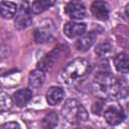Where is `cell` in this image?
<instances>
[{"instance_id":"1","label":"cell","mask_w":129,"mask_h":129,"mask_svg":"<svg viewBox=\"0 0 129 129\" xmlns=\"http://www.w3.org/2000/svg\"><path fill=\"white\" fill-rule=\"evenodd\" d=\"M93 92L101 99L117 100L128 95L127 85L112 76L109 72H100L93 81Z\"/></svg>"},{"instance_id":"2","label":"cell","mask_w":129,"mask_h":129,"mask_svg":"<svg viewBox=\"0 0 129 129\" xmlns=\"http://www.w3.org/2000/svg\"><path fill=\"white\" fill-rule=\"evenodd\" d=\"M91 70L90 62L85 58H76L70 61L61 71L60 77L68 85H73L85 78Z\"/></svg>"},{"instance_id":"3","label":"cell","mask_w":129,"mask_h":129,"mask_svg":"<svg viewBox=\"0 0 129 129\" xmlns=\"http://www.w3.org/2000/svg\"><path fill=\"white\" fill-rule=\"evenodd\" d=\"M62 117L73 125H79L85 123L89 119L86 108L76 99H68L61 107Z\"/></svg>"},{"instance_id":"4","label":"cell","mask_w":129,"mask_h":129,"mask_svg":"<svg viewBox=\"0 0 129 129\" xmlns=\"http://www.w3.org/2000/svg\"><path fill=\"white\" fill-rule=\"evenodd\" d=\"M30 23H31V14H30L29 4L27 1L22 0L19 7H17L14 26L17 29H23L29 26Z\"/></svg>"},{"instance_id":"5","label":"cell","mask_w":129,"mask_h":129,"mask_svg":"<svg viewBox=\"0 0 129 129\" xmlns=\"http://www.w3.org/2000/svg\"><path fill=\"white\" fill-rule=\"evenodd\" d=\"M68 49V47L66 45L59 44L57 46H55L49 53H47L38 63V68L42 71H46L49 70L51 67L54 66V63L59 59L60 55Z\"/></svg>"},{"instance_id":"6","label":"cell","mask_w":129,"mask_h":129,"mask_svg":"<svg viewBox=\"0 0 129 129\" xmlns=\"http://www.w3.org/2000/svg\"><path fill=\"white\" fill-rule=\"evenodd\" d=\"M104 118L109 125L115 126L125 120V113L121 106L111 105L104 110Z\"/></svg>"},{"instance_id":"7","label":"cell","mask_w":129,"mask_h":129,"mask_svg":"<svg viewBox=\"0 0 129 129\" xmlns=\"http://www.w3.org/2000/svg\"><path fill=\"white\" fill-rule=\"evenodd\" d=\"M64 13L72 19L79 20L86 15V6L81 0H71L64 7Z\"/></svg>"},{"instance_id":"8","label":"cell","mask_w":129,"mask_h":129,"mask_svg":"<svg viewBox=\"0 0 129 129\" xmlns=\"http://www.w3.org/2000/svg\"><path fill=\"white\" fill-rule=\"evenodd\" d=\"M91 11L93 15L101 21L107 20L110 15L109 5L103 0H95L91 5Z\"/></svg>"},{"instance_id":"9","label":"cell","mask_w":129,"mask_h":129,"mask_svg":"<svg viewBox=\"0 0 129 129\" xmlns=\"http://www.w3.org/2000/svg\"><path fill=\"white\" fill-rule=\"evenodd\" d=\"M87 30V25L85 23L79 22H68L63 26V32L69 38H76L84 34Z\"/></svg>"},{"instance_id":"10","label":"cell","mask_w":129,"mask_h":129,"mask_svg":"<svg viewBox=\"0 0 129 129\" xmlns=\"http://www.w3.org/2000/svg\"><path fill=\"white\" fill-rule=\"evenodd\" d=\"M96 37H97V35L94 31L85 32L84 34L79 36V38L76 42V46H77L78 50H81V51L88 50L94 44V42L96 40Z\"/></svg>"},{"instance_id":"11","label":"cell","mask_w":129,"mask_h":129,"mask_svg":"<svg viewBox=\"0 0 129 129\" xmlns=\"http://www.w3.org/2000/svg\"><path fill=\"white\" fill-rule=\"evenodd\" d=\"M63 97H64V92L63 90L60 88V87H50L46 94H45V99H46V102L51 105V106H55V105H58L62 100H63Z\"/></svg>"},{"instance_id":"12","label":"cell","mask_w":129,"mask_h":129,"mask_svg":"<svg viewBox=\"0 0 129 129\" xmlns=\"http://www.w3.org/2000/svg\"><path fill=\"white\" fill-rule=\"evenodd\" d=\"M31 98H32L31 90L21 89V90H18L14 93V95L12 97V101L17 107L21 108V107H24L25 105H27L28 102L31 100Z\"/></svg>"},{"instance_id":"13","label":"cell","mask_w":129,"mask_h":129,"mask_svg":"<svg viewBox=\"0 0 129 129\" xmlns=\"http://www.w3.org/2000/svg\"><path fill=\"white\" fill-rule=\"evenodd\" d=\"M44 81H45V74L44 71L40 69L33 70L32 72H30L28 76V86L32 89L40 88L44 84Z\"/></svg>"},{"instance_id":"14","label":"cell","mask_w":129,"mask_h":129,"mask_svg":"<svg viewBox=\"0 0 129 129\" xmlns=\"http://www.w3.org/2000/svg\"><path fill=\"white\" fill-rule=\"evenodd\" d=\"M17 5L11 1H4L0 4V15L5 19H10L15 16Z\"/></svg>"},{"instance_id":"15","label":"cell","mask_w":129,"mask_h":129,"mask_svg":"<svg viewBox=\"0 0 129 129\" xmlns=\"http://www.w3.org/2000/svg\"><path fill=\"white\" fill-rule=\"evenodd\" d=\"M54 0H34L30 6V11L33 14H40L54 5Z\"/></svg>"},{"instance_id":"16","label":"cell","mask_w":129,"mask_h":129,"mask_svg":"<svg viewBox=\"0 0 129 129\" xmlns=\"http://www.w3.org/2000/svg\"><path fill=\"white\" fill-rule=\"evenodd\" d=\"M114 66L119 73L127 74L129 70V62H128V55L124 52L118 53L114 57Z\"/></svg>"},{"instance_id":"17","label":"cell","mask_w":129,"mask_h":129,"mask_svg":"<svg viewBox=\"0 0 129 129\" xmlns=\"http://www.w3.org/2000/svg\"><path fill=\"white\" fill-rule=\"evenodd\" d=\"M58 117L55 112H49L42 120V127L43 128H53L57 125Z\"/></svg>"},{"instance_id":"18","label":"cell","mask_w":129,"mask_h":129,"mask_svg":"<svg viewBox=\"0 0 129 129\" xmlns=\"http://www.w3.org/2000/svg\"><path fill=\"white\" fill-rule=\"evenodd\" d=\"M12 98L5 92H0V112L8 111L12 107Z\"/></svg>"},{"instance_id":"19","label":"cell","mask_w":129,"mask_h":129,"mask_svg":"<svg viewBox=\"0 0 129 129\" xmlns=\"http://www.w3.org/2000/svg\"><path fill=\"white\" fill-rule=\"evenodd\" d=\"M51 37V33L43 28H37L34 32V39L36 42L38 43H43L49 40V38Z\"/></svg>"},{"instance_id":"20","label":"cell","mask_w":129,"mask_h":129,"mask_svg":"<svg viewBox=\"0 0 129 129\" xmlns=\"http://www.w3.org/2000/svg\"><path fill=\"white\" fill-rule=\"evenodd\" d=\"M111 44L109 42H102L99 43L95 48V53L99 56H105L111 51Z\"/></svg>"},{"instance_id":"21","label":"cell","mask_w":129,"mask_h":129,"mask_svg":"<svg viewBox=\"0 0 129 129\" xmlns=\"http://www.w3.org/2000/svg\"><path fill=\"white\" fill-rule=\"evenodd\" d=\"M93 107H97V109H96V108L93 109V112H94L95 114L100 115V113H101V112L103 111V109H104V101H103V100H98L97 102L94 103Z\"/></svg>"},{"instance_id":"22","label":"cell","mask_w":129,"mask_h":129,"mask_svg":"<svg viewBox=\"0 0 129 129\" xmlns=\"http://www.w3.org/2000/svg\"><path fill=\"white\" fill-rule=\"evenodd\" d=\"M0 128H20V126L16 122H9V123H4L0 125Z\"/></svg>"}]
</instances>
